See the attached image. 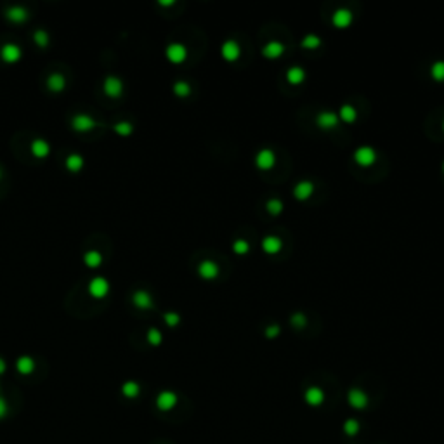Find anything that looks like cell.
<instances>
[{"mask_svg":"<svg viewBox=\"0 0 444 444\" xmlns=\"http://www.w3.org/2000/svg\"><path fill=\"white\" fill-rule=\"evenodd\" d=\"M108 291H109V283L104 278H101V276H97V278H94L91 283H89V293H91L92 297H96V299L106 297Z\"/></svg>","mask_w":444,"mask_h":444,"instance_id":"6da1fadb","label":"cell"},{"mask_svg":"<svg viewBox=\"0 0 444 444\" xmlns=\"http://www.w3.org/2000/svg\"><path fill=\"white\" fill-rule=\"evenodd\" d=\"M354 158L361 165H371L375 162V158H377V153H375V150L371 146H359L356 150V153H354Z\"/></svg>","mask_w":444,"mask_h":444,"instance_id":"7a4b0ae2","label":"cell"},{"mask_svg":"<svg viewBox=\"0 0 444 444\" xmlns=\"http://www.w3.org/2000/svg\"><path fill=\"white\" fill-rule=\"evenodd\" d=\"M175 403H177V396L170 392V390H163L156 398V406L163 411H168L170 408H174Z\"/></svg>","mask_w":444,"mask_h":444,"instance_id":"3957f363","label":"cell"},{"mask_svg":"<svg viewBox=\"0 0 444 444\" xmlns=\"http://www.w3.org/2000/svg\"><path fill=\"white\" fill-rule=\"evenodd\" d=\"M123 91V83H122L120 78L116 77H108L104 80V92L108 94L109 97H118Z\"/></svg>","mask_w":444,"mask_h":444,"instance_id":"277c9868","label":"cell"},{"mask_svg":"<svg viewBox=\"0 0 444 444\" xmlns=\"http://www.w3.org/2000/svg\"><path fill=\"white\" fill-rule=\"evenodd\" d=\"M71 127L75 130H78V132H87V130L96 127V122L87 115H77L75 118L71 120Z\"/></svg>","mask_w":444,"mask_h":444,"instance_id":"5b68a950","label":"cell"},{"mask_svg":"<svg viewBox=\"0 0 444 444\" xmlns=\"http://www.w3.org/2000/svg\"><path fill=\"white\" fill-rule=\"evenodd\" d=\"M274 160H276V156H274V151L273 150H260L257 153V156H255V163H257V167H260V168H271V167L274 165Z\"/></svg>","mask_w":444,"mask_h":444,"instance_id":"8992f818","label":"cell"},{"mask_svg":"<svg viewBox=\"0 0 444 444\" xmlns=\"http://www.w3.org/2000/svg\"><path fill=\"white\" fill-rule=\"evenodd\" d=\"M186 54H187V50L183 44H170V46L167 47V58L174 62L184 61V59H186Z\"/></svg>","mask_w":444,"mask_h":444,"instance_id":"52a82bcc","label":"cell"},{"mask_svg":"<svg viewBox=\"0 0 444 444\" xmlns=\"http://www.w3.org/2000/svg\"><path fill=\"white\" fill-rule=\"evenodd\" d=\"M0 56H2L4 61L14 62L21 58V49H19V46H16V44H5V46L2 47V50H0Z\"/></svg>","mask_w":444,"mask_h":444,"instance_id":"ba28073f","label":"cell"},{"mask_svg":"<svg viewBox=\"0 0 444 444\" xmlns=\"http://www.w3.org/2000/svg\"><path fill=\"white\" fill-rule=\"evenodd\" d=\"M316 122L323 129H332V127H335L338 123V115L333 111H321L318 115V118H316Z\"/></svg>","mask_w":444,"mask_h":444,"instance_id":"9c48e42d","label":"cell"},{"mask_svg":"<svg viewBox=\"0 0 444 444\" xmlns=\"http://www.w3.org/2000/svg\"><path fill=\"white\" fill-rule=\"evenodd\" d=\"M198 273L201 274L203 278L212 279V278H215L217 274H219V266H217L215 262H212V260H203L198 266Z\"/></svg>","mask_w":444,"mask_h":444,"instance_id":"30bf717a","label":"cell"},{"mask_svg":"<svg viewBox=\"0 0 444 444\" xmlns=\"http://www.w3.org/2000/svg\"><path fill=\"white\" fill-rule=\"evenodd\" d=\"M312 191H314V184H312L311 181H300V183L295 184V187H293L295 196L300 199L309 198V196L312 195Z\"/></svg>","mask_w":444,"mask_h":444,"instance_id":"8fae6325","label":"cell"},{"mask_svg":"<svg viewBox=\"0 0 444 444\" xmlns=\"http://www.w3.org/2000/svg\"><path fill=\"white\" fill-rule=\"evenodd\" d=\"M134 304H136L139 309H150L151 306H153V299H151V295L148 293L146 290H139L134 293Z\"/></svg>","mask_w":444,"mask_h":444,"instance_id":"7c38bea8","label":"cell"},{"mask_svg":"<svg viewBox=\"0 0 444 444\" xmlns=\"http://www.w3.org/2000/svg\"><path fill=\"white\" fill-rule=\"evenodd\" d=\"M222 56L226 59H236L240 56V46L236 40H226L222 44Z\"/></svg>","mask_w":444,"mask_h":444,"instance_id":"4fadbf2b","label":"cell"},{"mask_svg":"<svg viewBox=\"0 0 444 444\" xmlns=\"http://www.w3.org/2000/svg\"><path fill=\"white\" fill-rule=\"evenodd\" d=\"M351 21H352V14H351V11L345 7L337 9L335 14H333V23H335L337 26H347Z\"/></svg>","mask_w":444,"mask_h":444,"instance_id":"5bb4252c","label":"cell"},{"mask_svg":"<svg viewBox=\"0 0 444 444\" xmlns=\"http://www.w3.org/2000/svg\"><path fill=\"white\" fill-rule=\"evenodd\" d=\"M5 16H7L11 21H14V23H21V21H25L26 17H28V11H26L25 7H21V5H14V7L7 9Z\"/></svg>","mask_w":444,"mask_h":444,"instance_id":"9a60e30c","label":"cell"},{"mask_svg":"<svg viewBox=\"0 0 444 444\" xmlns=\"http://www.w3.org/2000/svg\"><path fill=\"white\" fill-rule=\"evenodd\" d=\"M262 50H264V54H266L267 58H278L283 50H285V46H283L279 40H271L264 46Z\"/></svg>","mask_w":444,"mask_h":444,"instance_id":"2e32d148","label":"cell"},{"mask_svg":"<svg viewBox=\"0 0 444 444\" xmlns=\"http://www.w3.org/2000/svg\"><path fill=\"white\" fill-rule=\"evenodd\" d=\"M50 151V146L47 141H44V139H35L33 142H31V153L35 154L37 158H44L47 156Z\"/></svg>","mask_w":444,"mask_h":444,"instance_id":"e0dca14e","label":"cell"},{"mask_svg":"<svg viewBox=\"0 0 444 444\" xmlns=\"http://www.w3.org/2000/svg\"><path fill=\"white\" fill-rule=\"evenodd\" d=\"M262 246H264L266 252L276 253L279 248H281V240H279L278 236H274V234H267V236H264V240H262Z\"/></svg>","mask_w":444,"mask_h":444,"instance_id":"ac0fdd59","label":"cell"},{"mask_svg":"<svg viewBox=\"0 0 444 444\" xmlns=\"http://www.w3.org/2000/svg\"><path fill=\"white\" fill-rule=\"evenodd\" d=\"M16 368H17V371H19V373L30 375L35 369V361L30 356H21L19 359H17V363H16Z\"/></svg>","mask_w":444,"mask_h":444,"instance_id":"d6986e66","label":"cell"},{"mask_svg":"<svg viewBox=\"0 0 444 444\" xmlns=\"http://www.w3.org/2000/svg\"><path fill=\"white\" fill-rule=\"evenodd\" d=\"M64 83H66V80H64V77L59 75V73H52V75L47 78V87L50 89V91H61V89H64Z\"/></svg>","mask_w":444,"mask_h":444,"instance_id":"ffe728a7","label":"cell"},{"mask_svg":"<svg viewBox=\"0 0 444 444\" xmlns=\"http://www.w3.org/2000/svg\"><path fill=\"white\" fill-rule=\"evenodd\" d=\"M82 167H83V158L80 156L78 153H73L66 158V168L68 170L77 172V170H80Z\"/></svg>","mask_w":444,"mask_h":444,"instance_id":"44dd1931","label":"cell"},{"mask_svg":"<svg viewBox=\"0 0 444 444\" xmlns=\"http://www.w3.org/2000/svg\"><path fill=\"white\" fill-rule=\"evenodd\" d=\"M306 77V71H304L302 66H291L290 70L287 71V78L290 80L291 83H300Z\"/></svg>","mask_w":444,"mask_h":444,"instance_id":"7402d4cb","label":"cell"},{"mask_svg":"<svg viewBox=\"0 0 444 444\" xmlns=\"http://www.w3.org/2000/svg\"><path fill=\"white\" fill-rule=\"evenodd\" d=\"M83 260H85V264H87L89 267H97L101 264V260H103V257H101L99 252L91 250V252H87L83 255Z\"/></svg>","mask_w":444,"mask_h":444,"instance_id":"603a6c76","label":"cell"},{"mask_svg":"<svg viewBox=\"0 0 444 444\" xmlns=\"http://www.w3.org/2000/svg\"><path fill=\"white\" fill-rule=\"evenodd\" d=\"M139 390H141V387L137 382H125L123 387H122V392H123L125 398H136V396H139Z\"/></svg>","mask_w":444,"mask_h":444,"instance_id":"cb8c5ba5","label":"cell"},{"mask_svg":"<svg viewBox=\"0 0 444 444\" xmlns=\"http://www.w3.org/2000/svg\"><path fill=\"white\" fill-rule=\"evenodd\" d=\"M306 398H307V401L311 404H320L321 401H323V390H321L320 387H311V389L307 390Z\"/></svg>","mask_w":444,"mask_h":444,"instance_id":"d4e9b609","label":"cell"},{"mask_svg":"<svg viewBox=\"0 0 444 444\" xmlns=\"http://www.w3.org/2000/svg\"><path fill=\"white\" fill-rule=\"evenodd\" d=\"M349 398H351V403H352L354 406H365L366 401H368V399H366V396H365V392H361L359 389L351 390Z\"/></svg>","mask_w":444,"mask_h":444,"instance_id":"484cf974","label":"cell"},{"mask_svg":"<svg viewBox=\"0 0 444 444\" xmlns=\"http://www.w3.org/2000/svg\"><path fill=\"white\" fill-rule=\"evenodd\" d=\"M340 116L344 118L345 122L356 120V116H357L356 108H354V106H351V104H342V106H340Z\"/></svg>","mask_w":444,"mask_h":444,"instance_id":"4316f807","label":"cell"},{"mask_svg":"<svg viewBox=\"0 0 444 444\" xmlns=\"http://www.w3.org/2000/svg\"><path fill=\"white\" fill-rule=\"evenodd\" d=\"M174 92L177 94V96L184 97V96H187V94L191 92V87H189V83H187V82H183V80H179V82L174 83Z\"/></svg>","mask_w":444,"mask_h":444,"instance_id":"83f0119b","label":"cell"},{"mask_svg":"<svg viewBox=\"0 0 444 444\" xmlns=\"http://www.w3.org/2000/svg\"><path fill=\"white\" fill-rule=\"evenodd\" d=\"M432 75L437 80L444 78V61H436L432 64Z\"/></svg>","mask_w":444,"mask_h":444,"instance_id":"f1b7e54d","label":"cell"},{"mask_svg":"<svg viewBox=\"0 0 444 444\" xmlns=\"http://www.w3.org/2000/svg\"><path fill=\"white\" fill-rule=\"evenodd\" d=\"M281 208H283V201L279 198H271L269 201H267V210H269V212L278 214V212H281Z\"/></svg>","mask_w":444,"mask_h":444,"instance_id":"f546056e","label":"cell"},{"mask_svg":"<svg viewBox=\"0 0 444 444\" xmlns=\"http://www.w3.org/2000/svg\"><path fill=\"white\" fill-rule=\"evenodd\" d=\"M33 38H35V42H37V46H40V47H46L47 44H49V37H47V33L44 30H37Z\"/></svg>","mask_w":444,"mask_h":444,"instance_id":"4dcf8cb0","label":"cell"},{"mask_svg":"<svg viewBox=\"0 0 444 444\" xmlns=\"http://www.w3.org/2000/svg\"><path fill=\"white\" fill-rule=\"evenodd\" d=\"M320 37L318 35H312V33H309V35H306L304 37V40H302V46L304 47H318L320 46Z\"/></svg>","mask_w":444,"mask_h":444,"instance_id":"1f68e13d","label":"cell"},{"mask_svg":"<svg viewBox=\"0 0 444 444\" xmlns=\"http://www.w3.org/2000/svg\"><path fill=\"white\" fill-rule=\"evenodd\" d=\"M115 130L118 134H122V136H127V134L132 132V123H129V122H118L115 125Z\"/></svg>","mask_w":444,"mask_h":444,"instance_id":"d6a6232c","label":"cell"},{"mask_svg":"<svg viewBox=\"0 0 444 444\" xmlns=\"http://www.w3.org/2000/svg\"><path fill=\"white\" fill-rule=\"evenodd\" d=\"M148 340H150V344H153V345L160 344V342H162V333H160V330L150 328V332H148Z\"/></svg>","mask_w":444,"mask_h":444,"instance_id":"836d02e7","label":"cell"},{"mask_svg":"<svg viewBox=\"0 0 444 444\" xmlns=\"http://www.w3.org/2000/svg\"><path fill=\"white\" fill-rule=\"evenodd\" d=\"M232 248L236 250L238 253L248 252V241H246V240H236V241H234V245H232Z\"/></svg>","mask_w":444,"mask_h":444,"instance_id":"e575fe53","label":"cell"},{"mask_svg":"<svg viewBox=\"0 0 444 444\" xmlns=\"http://www.w3.org/2000/svg\"><path fill=\"white\" fill-rule=\"evenodd\" d=\"M163 318H165V323H167V324H170V326L177 324L179 320H181V318H179V314H175V312H167V314L163 316Z\"/></svg>","mask_w":444,"mask_h":444,"instance_id":"d590c367","label":"cell"},{"mask_svg":"<svg viewBox=\"0 0 444 444\" xmlns=\"http://www.w3.org/2000/svg\"><path fill=\"white\" fill-rule=\"evenodd\" d=\"M291 323H293L295 326H302V324H306V316H304L302 312H295V314L291 316Z\"/></svg>","mask_w":444,"mask_h":444,"instance_id":"8d00e7d4","label":"cell"},{"mask_svg":"<svg viewBox=\"0 0 444 444\" xmlns=\"http://www.w3.org/2000/svg\"><path fill=\"white\" fill-rule=\"evenodd\" d=\"M7 411H9L7 403H5V399L2 398V396H0V420L5 418V415H7Z\"/></svg>","mask_w":444,"mask_h":444,"instance_id":"74e56055","label":"cell"},{"mask_svg":"<svg viewBox=\"0 0 444 444\" xmlns=\"http://www.w3.org/2000/svg\"><path fill=\"white\" fill-rule=\"evenodd\" d=\"M278 332H279V326H278V324H271V326H267V330H266L267 337L278 335Z\"/></svg>","mask_w":444,"mask_h":444,"instance_id":"f35d334b","label":"cell"},{"mask_svg":"<svg viewBox=\"0 0 444 444\" xmlns=\"http://www.w3.org/2000/svg\"><path fill=\"white\" fill-rule=\"evenodd\" d=\"M4 371H5V361L2 359V357H0V375L4 373Z\"/></svg>","mask_w":444,"mask_h":444,"instance_id":"ab89813d","label":"cell"},{"mask_svg":"<svg viewBox=\"0 0 444 444\" xmlns=\"http://www.w3.org/2000/svg\"><path fill=\"white\" fill-rule=\"evenodd\" d=\"M160 4H162V5H170L172 0H160Z\"/></svg>","mask_w":444,"mask_h":444,"instance_id":"60d3db41","label":"cell"},{"mask_svg":"<svg viewBox=\"0 0 444 444\" xmlns=\"http://www.w3.org/2000/svg\"><path fill=\"white\" fill-rule=\"evenodd\" d=\"M0 177H2V170H0Z\"/></svg>","mask_w":444,"mask_h":444,"instance_id":"b9f144b4","label":"cell"},{"mask_svg":"<svg viewBox=\"0 0 444 444\" xmlns=\"http://www.w3.org/2000/svg\"><path fill=\"white\" fill-rule=\"evenodd\" d=\"M443 167H444V165H443Z\"/></svg>","mask_w":444,"mask_h":444,"instance_id":"7bdbcfd3","label":"cell"},{"mask_svg":"<svg viewBox=\"0 0 444 444\" xmlns=\"http://www.w3.org/2000/svg\"><path fill=\"white\" fill-rule=\"evenodd\" d=\"M443 125H444V123H443Z\"/></svg>","mask_w":444,"mask_h":444,"instance_id":"ee69618b","label":"cell"}]
</instances>
